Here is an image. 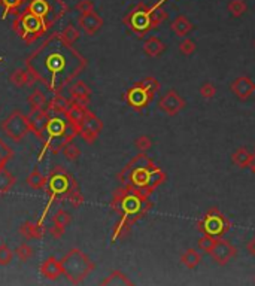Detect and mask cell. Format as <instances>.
Instances as JSON below:
<instances>
[{"label": "cell", "mask_w": 255, "mask_h": 286, "mask_svg": "<svg viewBox=\"0 0 255 286\" xmlns=\"http://www.w3.org/2000/svg\"><path fill=\"white\" fill-rule=\"evenodd\" d=\"M24 66L48 91L62 94L64 88L87 69L88 62L73 45L64 42L60 32H56L26 59Z\"/></svg>", "instance_id": "1"}, {"label": "cell", "mask_w": 255, "mask_h": 286, "mask_svg": "<svg viewBox=\"0 0 255 286\" xmlns=\"http://www.w3.org/2000/svg\"><path fill=\"white\" fill-rule=\"evenodd\" d=\"M109 206L120 216V221L115 223L111 234V242L115 243L128 237L131 226L148 215V212L154 207V203L149 200V197L140 194L139 191L121 185V188L114 192Z\"/></svg>", "instance_id": "2"}, {"label": "cell", "mask_w": 255, "mask_h": 286, "mask_svg": "<svg viewBox=\"0 0 255 286\" xmlns=\"http://www.w3.org/2000/svg\"><path fill=\"white\" fill-rule=\"evenodd\" d=\"M117 179L121 185L130 187L139 191L140 194L149 197L159 187H161L167 176L159 165L151 159L146 152H140L128 161L117 175Z\"/></svg>", "instance_id": "3"}, {"label": "cell", "mask_w": 255, "mask_h": 286, "mask_svg": "<svg viewBox=\"0 0 255 286\" xmlns=\"http://www.w3.org/2000/svg\"><path fill=\"white\" fill-rule=\"evenodd\" d=\"M79 136V127L73 126L66 115H51L46 127L40 136L42 149L39 152V161H42L45 154L49 151L51 154H60L63 148L75 140V137Z\"/></svg>", "instance_id": "4"}, {"label": "cell", "mask_w": 255, "mask_h": 286, "mask_svg": "<svg viewBox=\"0 0 255 286\" xmlns=\"http://www.w3.org/2000/svg\"><path fill=\"white\" fill-rule=\"evenodd\" d=\"M78 182L75 181V178L64 168L62 165H57L54 167L48 176H46V185L43 188V192L48 198L46 201V206L39 218V222L45 223L46 219V215L49 213L51 207L56 204V203H63L67 200L69 194L75 188H78Z\"/></svg>", "instance_id": "5"}, {"label": "cell", "mask_w": 255, "mask_h": 286, "mask_svg": "<svg viewBox=\"0 0 255 286\" xmlns=\"http://www.w3.org/2000/svg\"><path fill=\"white\" fill-rule=\"evenodd\" d=\"M60 261L63 267V276H66L72 285L82 283L96 268V264L88 258V255L78 248H72Z\"/></svg>", "instance_id": "6"}, {"label": "cell", "mask_w": 255, "mask_h": 286, "mask_svg": "<svg viewBox=\"0 0 255 286\" xmlns=\"http://www.w3.org/2000/svg\"><path fill=\"white\" fill-rule=\"evenodd\" d=\"M12 30L18 34V37L26 45H32L34 40L42 37L49 29L40 17H37L36 14L23 8L15 14L14 23H12Z\"/></svg>", "instance_id": "7"}, {"label": "cell", "mask_w": 255, "mask_h": 286, "mask_svg": "<svg viewBox=\"0 0 255 286\" xmlns=\"http://www.w3.org/2000/svg\"><path fill=\"white\" fill-rule=\"evenodd\" d=\"M23 8L40 17L48 29L54 27L69 12V6L64 0H24Z\"/></svg>", "instance_id": "8"}, {"label": "cell", "mask_w": 255, "mask_h": 286, "mask_svg": "<svg viewBox=\"0 0 255 286\" xmlns=\"http://www.w3.org/2000/svg\"><path fill=\"white\" fill-rule=\"evenodd\" d=\"M231 228L230 219L224 215L223 212L217 207L209 209L198 221L197 230L201 236H211L214 239L224 237Z\"/></svg>", "instance_id": "9"}, {"label": "cell", "mask_w": 255, "mask_h": 286, "mask_svg": "<svg viewBox=\"0 0 255 286\" xmlns=\"http://www.w3.org/2000/svg\"><path fill=\"white\" fill-rule=\"evenodd\" d=\"M123 23L124 26H127L130 32L140 39L145 37L151 30H154L151 17H149V6H146L142 2L137 3L128 14L123 17Z\"/></svg>", "instance_id": "10"}, {"label": "cell", "mask_w": 255, "mask_h": 286, "mask_svg": "<svg viewBox=\"0 0 255 286\" xmlns=\"http://www.w3.org/2000/svg\"><path fill=\"white\" fill-rule=\"evenodd\" d=\"M0 128L3 131V134L15 143L21 142L29 133H32L27 115H24L18 109H15L5 121H2Z\"/></svg>", "instance_id": "11"}, {"label": "cell", "mask_w": 255, "mask_h": 286, "mask_svg": "<svg viewBox=\"0 0 255 286\" xmlns=\"http://www.w3.org/2000/svg\"><path fill=\"white\" fill-rule=\"evenodd\" d=\"M156 95L152 94L151 91H148L145 88V85L140 82L133 84L124 94V101L127 103L128 106L134 110V112H142L143 109H146L151 101L154 100Z\"/></svg>", "instance_id": "12"}, {"label": "cell", "mask_w": 255, "mask_h": 286, "mask_svg": "<svg viewBox=\"0 0 255 286\" xmlns=\"http://www.w3.org/2000/svg\"><path fill=\"white\" fill-rule=\"evenodd\" d=\"M185 106H187L185 100L178 94L175 90H169L166 94L160 98L159 101V109L160 110H163L164 113H167L169 117L178 115Z\"/></svg>", "instance_id": "13"}, {"label": "cell", "mask_w": 255, "mask_h": 286, "mask_svg": "<svg viewBox=\"0 0 255 286\" xmlns=\"http://www.w3.org/2000/svg\"><path fill=\"white\" fill-rule=\"evenodd\" d=\"M236 255H237V248L234 245H231L230 242L224 240L223 237L217 240V243L211 252V256L214 258V261L220 265L228 264Z\"/></svg>", "instance_id": "14"}, {"label": "cell", "mask_w": 255, "mask_h": 286, "mask_svg": "<svg viewBox=\"0 0 255 286\" xmlns=\"http://www.w3.org/2000/svg\"><path fill=\"white\" fill-rule=\"evenodd\" d=\"M49 113L46 110V107H42V109H30V112L27 113V120H29V124L32 128V133L40 139L43 130L46 127V123L49 120Z\"/></svg>", "instance_id": "15"}, {"label": "cell", "mask_w": 255, "mask_h": 286, "mask_svg": "<svg viewBox=\"0 0 255 286\" xmlns=\"http://www.w3.org/2000/svg\"><path fill=\"white\" fill-rule=\"evenodd\" d=\"M78 26H79V29L85 34L93 36V34H96L103 27V18L97 14L96 11H91L88 14L79 15Z\"/></svg>", "instance_id": "16"}, {"label": "cell", "mask_w": 255, "mask_h": 286, "mask_svg": "<svg viewBox=\"0 0 255 286\" xmlns=\"http://www.w3.org/2000/svg\"><path fill=\"white\" fill-rule=\"evenodd\" d=\"M39 273H40L45 279H48V280H51V282L59 280V279L63 276L62 261L57 259L56 256H49V258H46V259L40 264V267H39Z\"/></svg>", "instance_id": "17"}, {"label": "cell", "mask_w": 255, "mask_h": 286, "mask_svg": "<svg viewBox=\"0 0 255 286\" xmlns=\"http://www.w3.org/2000/svg\"><path fill=\"white\" fill-rule=\"evenodd\" d=\"M69 95L72 101L81 103V104H90V97H91V88L87 85V82L76 79L69 85Z\"/></svg>", "instance_id": "18"}, {"label": "cell", "mask_w": 255, "mask_h": 286, "mask_svg": "<svg viewBox=\"0 0 255 286\" xmlns=\"http://www.w3.org/2000/svg\"><path fill=\"white\" fill-rule=\"evenodd\" d=\"M230 90L237 95L240 100H246L249 98L251 95L255 93V82L249 78V76H239L236 78L231 85H230Z\"/></svg>", "instance_id": "19"}, {"label": "cell", "mask_w": 255, "mask_h": 286, "mask_svg": "<svg viewBox=\"0 0 255 286\" xmlns=\"http://www.w3.org/2000/svg\"><path fill=\"white\" fill-rule=\"evenodd\" d=\"M9 82H11L15 88H23V87H34V84H36L37 81H36V78L30 73V70L24 66V67L15 69V70L9 75Z\"/></svg>", "instance_id": "20"}, {"label": "cell", "mask_w": 255, "mask_h": 286, "mask_svg": "<svg viewBox=\"0 0 255 286\" xmlns=\"http://www.w3.org/2000/svg\"><path fill=\"white\" fill-rule=\"evenodd\" d=\"M45 231H46V228H45V223L39 222V219L37 221H26L24 223H21V226H20V230H18V233L23 236V239H26V240H39V239H42L43 237V234H45Z\"/></svg>", "instance_id": "21"}, {"label": "cell", "mask_w": 255, "mask_h": 286, "mask_svg": "<svg viewBox=\"0 0 255 286\" xmlns=\"http://www.w3.org/2000/svg\"><path fill=\"white\" fill-rule=\"evenodd\" d=\"M88 106L87 104H81V103H76V101H72L70 103V107L67 109L66 112V118L76 127L81 128L87 113H88Z\"/></svg>", "instance_id": "22"}, {"label": "cell", "mask_w": 255, "mask_h": 286, "mask_svg": "<svg viewBox=\"0 0 255 286\" xmlns=\"http://www.w3.org/2000/svg\"><path fill=\"white\" fill-rule=\"evenodd\" d=\"M70 103L72 100L66 98L63 94H54V97L46 103V110L49 115H66Z\"/></svg>", "instance_id": "23"}, {"label": "cell", "mask_w": 255, "mask_h": 286, "mask_svg": "<svg viewBox=\"0 0 255 286\" xmlns=\"http://www.w3.org/2000/svg\"><path fill=\"white\" fill-rule=\"evenodd\" d=\"M167 0H157L152 6H149V17L154 29H159L160 26L167 20V11L163 8Z\"/></svg>", "instance_id": "24"}, {"label": "cell", "mask_w": 255, "mask_h": 286, "mask_svg": "<svg viewBox=\"0 0 255 286\" xmlns=\"http://www.w3.org/2000/svg\"><path fill=\"white\" fill-rule=\"evenodd\" d=\"M192 29H194L192 23L185 15H178L170 24V30L179 37H185L188 33L192 32Z\"/></svg>", "instance_id": "25"}, {"label": "cell", "mask_w": 255, "mask_h": 286, "mask_svg": "<svg viewBox=\"0 0 255 286\" xmlns=\"http://www.w3.org/2000/svg\"><path fill=\"white\" fill-rule=\"evenodd\" d=\"M143 51H145L146 55L156 59V57H160V55L166 51V45H164V42H163L160 37H157V36H151V37H148V39L145 40V43H143Z\"/></svg>", "instance_id": "26"}, {"label": "cell", "mask_w": 255, "mask_h": 286, "mask_svg": "<svg viewBox=\"0 0 255 286\" xmlns=\"http://www.w3.org/2000/svg\"><path fill=\"white\" fill-rule=\"evenodd\" d=\"M101 285L103 286H131L133 282L127 277V274H124L123 271L120 270H115L112 271L109 276H106L103 280H101Z\"/></svg>", "instance_id": "27"}, {"label": "cell", "mask_w": 255, "mask_h": 286, "mask_svg": "<svg viewBox=\"0 0 255 286\" xmlns=\"http://www.w3.org/2000/svg\"><path fill=\"white\" fill-rule=\"evenodd\" d=\"M26 184H27L32 190L43 191L45 185H46V176H45L37 167H34L32 171H30V175L27 176Z\"/></svg>", "instance_id": "28"}, {"label": "cell", "mask_w": 255, "mask_h": 286, "mask_svg": "<svg viewBox=\"0 0 255 286\" xmlns=\"http://www.w3.org/2000/svg\"><path fill=\"white\" fill-rule=\"evenodd\" d=\"M17 185V178L15 175H12L6 167L0 168V195L8 194Z\"/></svg>", "instance_id": "29"}, {"label": "cell", "mask_w": 255, "mask_h": 286, "mask_svg": "<svg viewBox=\"0 0 255 286\" xmlns=\"http://www.w3.org/2000/svg\"><path fill=\"white\" fill-rule=\"evenodd\" d=\"M200 262H201V254L192 248L187 249L181 255V264H184V267H187L188 270H194Z\"/></svg>", "instance_id": "30"}, {"label": "cell", "mask_w": 255, "mask_h": 286, "mask_svg": "<svg viewBox=\"0 0 255 286\" xmlns=\"http://www.w3.org/2000/svg\"><path fill=\"white\" fill-rule=\"evenodd\" d=\"M24 5V0H0V6L3 8L2 20H6L9 15H15Z\"/></svg>", "instance_id": "31"}, {"label": "cell", "mask_w": 255, "mask_h": 286, "mask_svg": "<svg viewBox=\"0 0 255 286\" xmlns=\"http://www.w3.org/2000/svg\"><path fill=\"white\" fill-rule=\"evenodd\" d=\"M252 157V154L246 149V148H239L237 151L233 152L231 155V161L234 165L240 167V168H246L248 164H249V159Z\"/></svg>", "instance_id": "32"}, {"label": "cell", "mask_w": 255, "mask_h": 286, "mask_svg": "<svg viewBox=\"0 0 255 286\" xmlns=\"http://www.w3.org/2000/svg\"><path fill=\"white\" fill-rule=\"evenodd\" d=\"M60 36H62V39H63L66 43L75 45L78 42V39L81 37V32L73 24H69V26H66L63 30L60 32Z\"/></svg>", "instance_id": "33"}, {"label": "cell", "mask_w": 255, "mask_h": 286, "mask_svg": "<svg viewBox=\"0 0 255 286\" xmlns=\"http://www.w3.org/2000/svg\"><path fill=\"white\" fill-rule=\"evenodd\" d=\"M46 103H48L46 97H45V94H43L39 88L33 90L30 95H29L30 109H42V107H46Z\"/></svg>", "instance_id": "34"}, {"label": "cell", "mask_w": 255, "mask_h": 286, "mask_svg": "<svg viewBox=\"0 0 255 286\" xmlns=\"http://www.w3.org/2000/svg\"><path fill=\"white\" fill-rule=\"evenodd\" d=\"M227 9L231 14V17L239 18V17H242L248 11V5H246L245 0H230Z\"/></svg>", "instance_id": "35"}, {"label": "cell", "mask_w": 255, "mask_h": 286, "mask_svg": "<svg viewBox=\"0 0 255 286\" xmlns=\"http://www.w3.org/2000/svg\"><path fill=\"white\" fill-rule=\"evenodd\" d=\"M81 127L90 128V130H93V131H96V133L100 134V131L103 130V123L97 115H94L91 110H88V113H87V117H85V120H84Z\"/></svg>", "instance_id": "36"}, {"label": "cell", "mask_w": 255, "mask_h": 286, "mask_svg": "<svg viewBox=\"0 0 255 286\" xmlns=\"http://www.w3.org/2000/svg\"><path fill=\"white\" fill-rule=\"evenodd\" d=\"M14 155H15L14 149L3 139H0V168H5L8 161L14 158Z\"/></svg>", "instance_id": "37"}, {"label": "cell", "mask_w": 255, "mask_h": 286, "mask_svg": "<svg viewBox=\"0 0 255 286\" xmlns=\"http://www.w3.org/2000/svg\"><path fill=\"white\" fill-rule=\"evenodd\" d=\"M72 222V215L69 212H66L64 209H59L54 215H53V225L56 226H60V228H64Z\"/></svg>", "instance_id": "38"}, {"label": "cell", "mask_w": 255, "mask_h": 286, "mask_svg": "<svg viewBox=\"0 0 255 286\" xmlns=\"http://www.w3.org/2000/svg\"><path fill=\"white\" fill-rule=\"evenodd\" d=\"M14 252H15L17 258H18L20 261L27 262V261H30V259L33 258V255H34V249H33L29 243H20Z\"/></svg>", "instance_id": "39"}, {"label": "cell", "mask_w": 255, "mask_h": 286, "mask_svg": "<svg viewBox=\"0 0 255 286\" xmlns=\"http://www.w3.org/2000/svg\"><path fill=\"white\" fill-rule=\"evenodd\" d=\"M63 155L66 157L67 161H70V162H73V161H76V159L81 157V149L73 143V142H70V143H67L66 146L63 148Z\"/></svg>", "instance_id": "40"}, {"label": "cell", "mask_w": 255, "mask_h": 286, "mask_svg": "<svg viewBox=\"0 0 255 286\" xmlns=\"http://www.w3.org/2000/svg\"><path fill=\"white\" fill-rule=\"evenodd\" d=\"M134 146H136V149H137L139 152H148V151L152 148V140H151L149 136L142 134V136H139V137L134 140Z\"/></svg>", "instance_id": "41"}, {"label": "cell", "mask_w": 255, "mask_h": 286, "mask_svg": "<svg viewBox=\"0 0 255 286\" xmlns=\"http://www.w3.org/2000/svg\"><path fill=\"white\" fill-rule=\"evenodd\" d=\"M66 201H67V203H70V204H72V207H75V209H78L81 204H84L85 198H84L82 192H81V190H79V187H78V188H75V190L69 194V197H67V200H66Z\"/></svg>", "instance_id": "42"}, {"label": "cell", "mask_w": 255, "mask_h": 286, "mask_svg": "<svg viewBox=\"0 0 255 286\" xmlns=\"http://www.w3.org/2000/svg\"><path fill=\"white\" fill-rule=\"evenodd\" d=\"M14 256H15V252L6 243L0 245V265L11 264V261L14 259Z\"/></svg>", "instance_id": "43"}, {"label": "cell", "mask_w": 255, "mask_h": 286, "mask_svg": "<svg viewBox=\"0 0 255 286\" xmlns=\"http://www.w3.org/2000/svg\"><path fill=\"white\" fill-rule=\"evenodd\" d=\"M195 49H197V45L194 43V40L192 39H184L181 43H179V51H181V54L182 55H185V57H190L192 55L194 52H195Z\"/></svg>", "instance_id": "44"}, {"label": "cell", "mask_w": 255, "mask_h": 286, "mask_svg": "<svg viewBox=\"0 0 255 286\" xmlns=\"http://www.w3.org/2000/svg\"><path fill=\"white\" fill-rule=\"evenodd\" d=\"M217 240H218V239H214V237H211V236H203V237L198 240V248H200L203 252L211 254L212 249H214V246H215V243H217Z\"/></svg>", "instance_id": "45"}, {"label": "cell", "mask_w": 255, "mask_h": 286, "mask_svg": "<svg viewBox=\"0 0 255 286\" xmlns=\"http://www.w3.org/2000/svg\"><path fill=\"white\" fill-rule=\"evenodd\" d=\"M79 137H81L87 145H93L97 140V137H98V133L90 130V128L81 127L79 128Z\"/></svg>", "instance_id": "46"}, {"label": "cell", "mask_w": 255, "mask_h": 286, "mask_svg": "<svg viewBox=\"0 0 255 286\" xmlns=\"http://www.w3.org/2000/svg\"><path fill=\"white\" fill-rule=\"evenodd\" d=\"M142 84L145 85V88H146L148 91H151L154 95H157L160 88H161V84H160L154 76H146V78H143V79H142Z\"/></svg>", "instance_id": "47"}, {"label": "cell", "mask_w": 255, "mask_h": 286, "mask_svg": "<svg viewBox=\"0 0 255 286\" xmlns=\"http://www.w3.org/2000/svg\"><path fill=\"white\" fill-rule=\"evenodd\" d=\"M198 93H200V95H201L205 100H211V98H214L215 94H217V88H215L214 84H211V82H205V84L200 87Z\"/></svg>", "instance_id": "48"}, {"label": "cell", "mask_w": 255, "mask_h": 286, "mask_svg": "<svg viewBox=\"0 0 255 286\" xmlns=\"http://www.w3.org/2000/svg\"><path fill=\"white\" fill-rule=\"evenodd\" d=\"M75 9L79 12V15L88 14L91 11H94V2L93 0H79L75 6Z\"/></svg>", "instance_id": "49"}, {"label": "cell", "mask_w": 255, "mask_h": 286, "mask_svg": "<svg viewBox=\"0 0 255 286\" xmlns=\"http://www.w3.org/2000/svg\"><path fill=\"white\" fill-rule=\"evenodd\" d=\"M48 231H49V234L54 237V239H62L64 236V228H60V226H56V225H53L51 228H48Z\"/></svg>", "instance_id": "50"}, {"label": "cell", "mask_w": 255, "mask_h": 286, "mask_svg": "<svg viewBox=\"0 0 255 286\" xmlns=\"http://www.w3.org/2000/svg\"><path fill=\"white\" fill-rule=\"evenodd\" d=\"M246 251L249 252V255L255 256V237H252V239L246 243Z\"/></svg>", "instance_id": "51"}, {"label": "cell", "mask_w": 255, "mask_h": 286, "mask_svg": "<svg viewBox=\"0 0 255 286\" xmlns=\"http://www.w3.org/2000/svg\"><path fill=\"white\" fill-rule=\"evenodd\" d=\"M248 168L252 171V173H255V152L252 154V157H251V159H249V164H248Z\"/></svg>", "instance_id": "52"}, {"label": "cell", "mask_w": 255, "mask_h": 286, "mask_svg": "<svg viewBox=\"0 0 255 286\" xmlns=\"http://www.w3.org/2000/svg\"><path fill=\"white\" fill-rule=\"evenodd\" d=\"M2 62H3V57H0V63H2Z\"/></svg>", "instance_id": "53"}, {"label": "cell", "mask_w": 255, "mask_h": 286, "mask_svg": "<svg viewBox=\"0 0 255 286\" xmlns=\"http://www.w3.org/2000/svg\"><path fill=\"white\" fill-rule=\"evenodd\" d=\"M254 45H255V40H254Z\"/></svg>", "instance_id": "54"}, {"label": "cell", "mask_w": 255, "mask_h": 286, "mask_svg": "<svg viewBox=\"0 0 255 286\" xmlns=\"http://www.w3.org/2000/svg\"><path fill=\"white\" fill-rule=\"evenodd\" d=\"M254 282H255V279H254Z\"/></svg>", "instance_id": "55"}]
</instances>
